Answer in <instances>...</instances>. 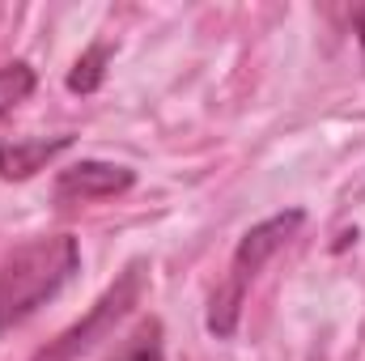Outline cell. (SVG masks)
Listing matches in <instances>:
<instances>
[{
	"instance_id": "cell-1",
	"label": "cell",
	"mask_w": 365,
	"mask_h": 361,
	"mask_svg": "<svg viewBox=\"0 0 365 361\" xmlns=\"http://www.w3.org/2000/svg\"><path fill=\"white\" fill-rule=\"evenodd\" d=\"M81 264V247L73 234H38L13 247L0 264V332L26 323L38 306H47Z\"/></svg>"
},
{
	"instance_id": "cell-2",
	"label": "cell",
	"mask_w": 365,
	"mask_h": 361,
	"mask_svg": "<svg viewBox=\"0 0 365 361\" xmlns=\"http://www.w3.org/2000/svg\"><path fill=\"white\" fill-rule=\"evenodd\" d=\"M302 221H306V213H302V208H289V213H276V217L251 225V230L242 234V243L234 247L225 285H221V289L212 293V302H208V332H212L217 340H230V336H234L251 280L264 272V264L272 260L276 251H284V247L293 243V234L302 230Z\"/></svg>"
},
{
	"instance_id": "cell-3",
	"label": "cell",
	"mask_w": 365,
	"mask_h": 361,
	"mask_svg": "<svg viewBox=\"0 0 365 361\" xmlns=\"http://www.w3.org/2000/svg\"><path fill=\"white\" fill-rule=\"evenodd\" d=\"M145 280H149V264H145V260H132L128 268L119 272V280H115V285H110V289L90 306V315H86L81 323H73L51 349H43L38 361H73V357H81L86 349H93L98 340H106V336L115 332V323L140 302Z\"/></svg>"
},
{
	"instance_id": "cell-4",
	"label": "cell",
	"mask_w": 365,
	"mask_h": 361,
	"mask_svg": "<svg viewBox=\"0 0 365 361\" xmlns=\"http://www.w3.org/2000/svg\"><path fill=\"white\" fill-rule=\"evenodd\" d=\"M136 183L132 166H115V162H77L68 171H60L56 179V204L60 208H77V204H93V200H110L123 195Z\"/></svg>"
},
{
	"instance_id": "cell-5",
	"label": "cell",
	"mask_w": 365,
	"mask_h": 361,
	"mask_svg": "<svg viewBox=\"0 0 365 361\" xmlns=\"http://www.w3.org/2000/svg\"><path fill=\"white\" fill-rule=\"evenodd\" d=\"M68 149H73L68 132H60V136H13V141H0V179L4 183L34 179L47 162H56Z\"/></svg>"
},
{
	"instance_id": "cell-6",
	"label": "cell",
	"mask_w": 365,
	"mask_h": 361,
	"mask_svg": "<svg viewBox=\"0 0 365 361\" xmlns=\"http://www.w3.org/2000/svg\"><path fill=\"white\" fill-rule=\"evenodd\" d=\"M106 64H110V43H90L77 64L68 68V90L73 93H93L106 81Z\"/></svg>"
},
{
	"instance_id": "cell-7",
	"label": "cell",
	"mask_w": 365,
	"mask_h": 361,
	"mask_svg": "<svg viewBox=\"0 0 365 361\" xmlns=\"http://www.w3.org/2000/svg\"><path fill=\"white\" fill-rule=\"evenodd\" d=\"M106 361H166V353H162V323L158 319H145L123 345H119V353Z\"/></svg>"
},
{
	"instance_id": "cell-8",
	"label": "cell",
	"mask_w": 365,
	"mask_h": 361,
	"mask_svg": "<svg viewBox=\"0 0 365 361\" xmlns=\"http://www.w3.org/2000/svg\"><path fill=\"white\" fill-rule=\"evenodd\" d=\"M38 86V77H34V68L26 64V60H17V64H4L0 68V119L13 111V106H21L30 93Z\"/></svg>"
},
{
	"instance_id": "cell-9",
	"label": "cell",
	"mask_w": 365,
	"mask_h": 361,
	"mask_svg": "<svg viewBox=\"0 0 365 361\" xmlns=\"http://www.w3.org/2000/svg\"><path fill=\"white\" fill-rule=\"evenodd\" d=\"M353 26H357V34H361V47H365V9L353 13Z\"/></svg>"
}]
</instances>
